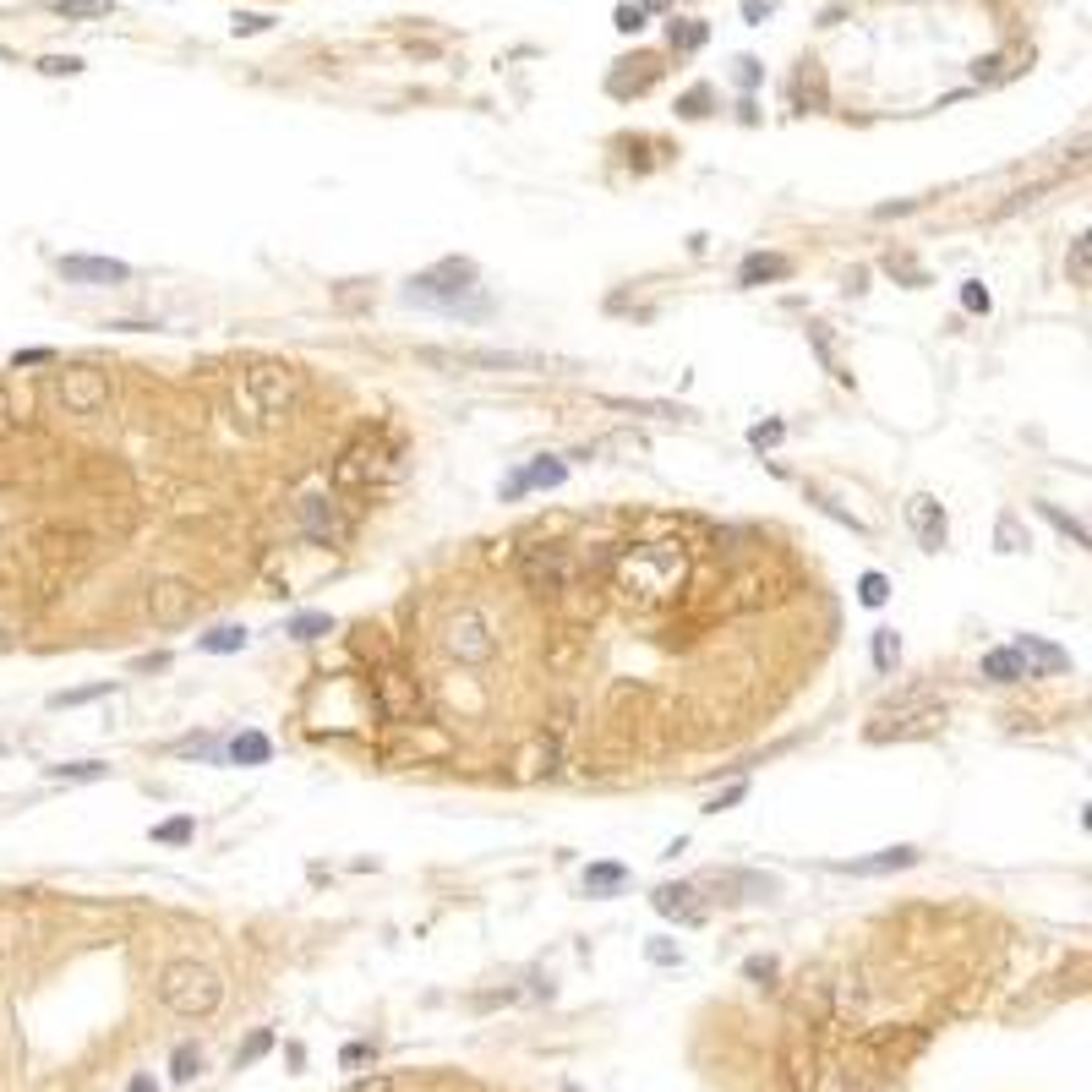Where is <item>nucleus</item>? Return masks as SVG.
Wrapping results in <instances>:
<instances>
[{
	"label": "nucleus",
	"instance_id": "f257e3e1",
	"mask_svg": "<svg viewBox=\"0 0 1092 1092\" xmlns=\"http://www.w3.org/2000/svg\"><path fill=\"white\" fill-rule=\"evenodd\" d=\"M689 574H694V563H689V552L677 541H639V547H628L623 558H617L612 584H617V601H623V607L667 612V607L683 601Z\"/></svg>",
	"mask_w": 1092,
	"mask_h": 1092
},
{
	"label": "nucleus",
	"instance_id": "f03ea898",
	"mask_svg": "<svg viewBox=\"0 0 1092 1092\" xmlns=\"http://www.w3.org/2000/svg\"><path fill=\"white\" fill-rule=\"evenodd\" d=\"M300 405V377L284 361H251L235 372V410L246 426H284Z\"/></svg>",
	"mask_w": 1092,
	"mask_h": 1092
},
{
	"label": "nucleus",
	"instance_id": "7ed1b4c3",
	"mask_svg": "<svg viewBox=\"0 0 1092 1092\" xmlns=\"http://www.w3.org/2000/svg\"><path fill=\"white\" fill-rule=\"evenodd\" d=\"M393 470H399L393 437L383 432V426H361V432L334 454V470H328V476H334V492H383V486L393 481Z\"/></svg>",
	"mask_w": 1092,
	"mask_h": 1092
},
{
	"label": "nucleus",
	"instance_id": "20e7f679",
	"mask_svg": "<svg viewBox=\"0 0 1092 1092\" xmlns=\"http://www.w3.org/2000/svg\"><path fill=\"white\" fill-rule=\"evenodd\" d=\"M159 1000L176 1010V1016H192V1022L213 1016V1010L225 1005V978H219V967H208V961L181 956L159 972Z\"/></svg>",
	"mask_w": 1092,
	"mask_h": 1092
},
{
	"label": "nucleus",
	"instance_id": "39448f33",
	"mask_svg": "<svg viewBox=\"0 0 1092 1092\" xmlns=\"http://www.w3.org/2000/svg\"><path fill=\"white\" fill-rule=\"evenodd\" d=\"M405 300H410V306H437V312H486L476 268H470V263H437V268H426V274H416V279L405 284Z\"/></svg>",
	"mask_w": 1092,
	"mask_h": 1092
},
{
	"label": "nucleus",
	"instance_id": "423d86ee",
	"mask_svg": "<svg viewBox=\"0 0 1092 1092\" xmlns=\"http://www.w3.org/2000/svg\"><path fill=\"white\" fill-rule=\"evenodd\" d=\"M437 645H442V656H448V661H459V667H486V661L497 656L492 617H486V612H476V607H459V612H448V617H442V634H437Z\"/></svg>",
	"mask_w": 1092,
	"mask_h": 1092
},
{
	"label": "nucleus",
	"instance_id": "0eeeda50",
	"mask_svg": "<svg viewBox=\"0 0 1092 1092\" xmlns=\"http://www.w3.org/2000/svg\"><path fill=\"white\" fill-rule=\"evenodd\" d=\"M574 574H579V563H574V552H568L563 541H535V547L519 552V579H525V590H535L541 601L568 596Z\"/></svg>",
	"mask_w": 1092,
	"mask_h": 1092
},
{
	"label": "nucleus",
	"instance_id": "6e6552de",
	"mask_svg": "<svg viewBox=\"0 0 1092 1092\" xmlns=\"http://www.w3.org/2000/svg\"><path fill=\"white\" fill-rule=\"evenodd\" d=\"M55 405L66 410V416H104L109 410V377L93 367V361H66V367L55 372Z\"/></svg>",
	"mask_w": 1092,
	"mask_h": 1092
},
{
	"label": "nucleus",
	"instance_id": "1a4fd4ad",
	"mask_svg": "<svg viewBox=\"0 0 1092 1092\" xmlns=\"http://www.w3.org/2000/svg\"><path fill=\"white\" fill-rule=\"evenodd\" d=\"M142 607H148V623L176 628V623H186V617L197 612V590H192V579H181V574H159V579H148V590H142Z\"/></svg>",
	"mask_w": 1092,
	"mask_h": 1092
},
{
	"label": "nucleus",
	"instance_id": "9d476101",
	"mask_svg": "<svg viewBox=\"0 0 1092 1092\" xmlns=\"http://www.w3.org/2000/svg\"><path fill=\"white\" fill-rule=\"evenodd\" d=\"M290 514H295V525H300V535L306 541H318V547H344V519H339V503L334 497H323V492H295L290 497Z\"/></svg>",
	"mask_w": 1092,
	"mask_h": 1092
},
{
	"label": "nucleus",
	"instance_id": "9b49d317",
	"mask_svg": "<svg viewBox=\"0 0 1092 1092\" xmlns=\"http://www.w3.org/2000/svg\"><path fill=\"white\" fill-rule=\"evenodd\" d=\"M940 710H917V705H896V710H880L874 721L863 726V743H901V738H917V732H934Z\"/></svg>",
	"mask_w": 1092,
	"mask_h": 1092
},
{
	"label": "nucleus",
	"instance_id": "f8f14e48",
	"mask_svg": "<svg viewBox=\"0 0 1092 1092\" xmlns=\"http://www.w3.org/2000/svg\"><path fill=\"white\" fill-rule=\"evenodd\" d=\"M60 279L66 284H99V290H115V284H126L132 279V268L126 263H115V257H60Z\"/></svg>",
	"mask_w": 1092,
	"mask_h": 1092
},
{
	"label": "nucleus",
	"instance_id": "ddd939ff",
	"mask_svg": "<svg viewBox=\"0 0 1092 1092\" xmlns=\"http://www.w3.org/2000/svg\"><path fill=\"white\" fill-rule=\"evenodd\" d=\"M563 481H568V459L541 454V459H530L525 470H514L509 486H503V497H519V492H552V486H563Z\"/></svg>",
	"mask_w": 1092,
	"mask_h": 1092
},
{
	"label": "nucleus",
	"instance_id": "4468645a",
	"mask_svg": "<svg viewBox=\"0 0 1092 1092\" xmlns=\"http://www.w3.org/2000/svg\"><path fill=\"white\" fill-rule=\"evenodd\" d=\"M787 274H793V257H787V251H749V257L738 263V284H743V290L781 284Z\"/></svg>",
	"mask_w": 1092,
	"mask_h": 1092
},
{
	"label": "nucleus",
	"instance_id": "2eb2a0df",
	"mask_svg": "<svg viewBox=\"0 0 1092 1092\" xmlns=\"http://www.w3.org/2000/svg\"><path fill=\"white\" fill-rule=\"evenodd\" d=\"M923 852L917 847H885V852H874V858H852V863H836V874H858V880H868V874H901V868H912Z\"/></svg>",
	"mask_w": 1092,
	"mask_h": 1092
},
{
	"label": "nucleus",
	"instance_id": "dca6fc26",
	"mask_svg": "<svg viewBox=\"0 0 1092 1092\" xmlns=\"http://www.w3.org/2000/svg\"><path fill=\"white\" fill-rule=\"evenodd\" d=\"M661 77V66L651 55H628V60H617L612 66V77H607V88L617 93V99H634V93L645 88V83H656Z\"/></svg>",
	"mask_w": 1092,
	"mask_h": 1092
},
{
	"label": "nucleus",
	"instance_id": "f3484780",
	"mask_svg": "<svg viewBox=\"0 0 1092 1092\" xmlns=\"http://www.w3.org/2000/svg\"><path fill=\"white\" fill-rule=\"evenodd\" d=\"M907 519H912V530H917V541H923V552H945V509H940V503H934V497H912Z\"/></svg>",
	"mask_w": 1092,
	"mask_h": 1092
},
{
	"label": "nucleus",
	"instance_id": "a211bd4d",
	"mask_svg": "<svg viewBox=\"0 0 1092 1092\" xmlns=\"http://www.w3.org/2000/svg\"><path fill=\"white\" fill-rule=\"evenodd\" d=\"M694 891H700V885H661V891H656L651 901H656V912H661V917H677V923H700L705 907L694 901Z\"/></svg>",
	"mask_w": 1092,
	"mask_h": 1092
},
{
	"label": "nucleus",
	"instance_id": "6ab92c4d",
	"mask_svg": "<svg viewBox=\"0 0 1092 1092\" xmlns=\"http://www.w3.org/2000/svg\"><path fill=\"white\" fill-rule=\"evenodd\" d=\"M268 759H274V743H268V732H257V726L235 732L230 749H225V765H268Z\"/></svg>",
	"mask_w": 1092,
	"mask_h": 1092
},
{
	"label": "nucleus",
	"instance_id": "aec40b11",
	"mask_svg": "<svg viewBox=\"0 0 1092 1092\" xmlns=\"http://www.w3.org/2000/svg\"><path fill=\"white\" fill-rule=\"evenodd\" d=\"M978 672H984V683H1022V677H1033V667L1022 661V651H1005V645L978 661Z\"/></svg>",
	"mask_w": 1092,
	"mask_h": 1092
},
{
	"label": "nucleus",
	"instance_id": "412c9836",
	"mask_svg": "<svg viewBox=\"0 0 1092 1092\" xmlns=\"http://www.w3.org/2000/svg\"><path fill=\"white\" fill-rule=\"evenodd\" d=\"M1016 651H1022L1027 667H1038V672H1071V656L1059 651V645L1038 639V634H1022V639H1016Z\"/></svg>",
	"mask_w": 1092,
	"mask_h": 1092
},
{
	"label": "nucleus",
	"instance_id": "4be33fe9",
	"mask_svg": "<svg viewBox=\"0 0 1092 1092\" xmlns=\"http://www.w3.org/2000/svg\"><path fill=\"white\" fill-rule=\"evenodd\" d=\"M579 885H584L590 896H601V891H623V885H628V868H623V863H590V868L579 874Z\"/></svg>",
	"mask_w": 1092,
	"mask_h": 1092
},
{
	"label": "nucleus",
	"instance_id": "5701e85b",
	"mask_svg": "<svg viewBox=\"0 0 1092 1092\" xmlns=\"http://www.w3.org/2000/svg\"><path fill=\"white\" fill-rule=\"evenodd\" d=\"M208 656H235V651H246V628L241 623H219V628H208V634L197 639Z\"/></svg>",
	"mask_w": 1092,
	"mask_h": 1092
},
{
	"label": "nucleus",
	"instance_id": "b1692460",
	"mask_svg": "<svg viewBox=\"0 0 1092 1092\" xmlns=\"http://www.w3.org/2000/svg\"><path fill=\"white\" fill-rule=\"evenodd\" d=\"M868 656H874V672H896L901 667V634H896V628H874Z\"/></svg>",
	"mask_w": 1092,
	"mask_h": 1092
},
{
	"label": "nucleus",
	"instance_id": "393cba45",
	"mask_svg": "<svg viewBox=\"0 0 1092 1092\" xmlns=\"http://www.w3.org/2000/svg\"><path fill=\"white\" fill-rule=\"evenodd\" d=\"M1038 514H1043V519H1049V525H1054L1059 535H1065V541H1071V547H1092V535H1087V525H1082V519H1071L1065 509H1054V503H1038Z\"/></svg>",
	"mask_w": 1092,
	"mask_h": 1092
},
{
	"label": "nucleus",
	"instance_id": "a878e982",
	"mask_svg": "<svg viewBox=\"0 0 1092 1092\" xmlns=\"http://www.w3.org/2000/svg\"><path fill=\"white\" fill-rule=\"evenodd\" d=\"M55 781H104L109 765L104 759H66V765H50Z\"/></svg>",
	"mask_w": 1092,
	"mask_h": 1092
},
{
	"label": "nucleus",
	"instance_id": "bb28decb",
	"mask_svg": "<svg viewBox=\"0 0 1092 1092\" xmlns=\"http://www.w3.org/2000/svg\"><path fill=\"white\" fill-rule=\"evenodd\" d=\"M284 634H290V639H323V634H334V617H328V612H295Z\"/></svg>",
	"mask_w": 1092,
	"mask_h": 1092
},
{
	"label": "nucleus",
	"instance_id": "cd10ccee",
	"mask_svg": "<svg viewBox=\"0 0 1092 1092\" xmlns=\"http://www.w3.org/2000/svg\"><path fill=\"white\" fill-rule=\"evenodd\" d=\"M268 1049H274V1027H257V1033H246L241 1049H235V1071H246L251 1059H263Z\"/></svg>",
	"mask_w": 1092,
	"mask_h": 1092
},
{
	"label": "nucleus",
	"instance_id": "c85d7f7f",
	"mask_svg": "<svg viewBox=\"0 0 1092 1092\" xmlns=\"http://www.w3.org/2000/svg\"><path fill=\"white\" fill-rule=\"evenodd\" d=\"M197 1071H202V1049H197V1043H181V1049L170 1054V1076L186 1087V1082H197Z\"/></svg>",
	"mask_w": 1092,
	"mask_h": 1092
},
{
	"label": "nucleus",
	"instance_id": "c756f323",
	"mask_svg": "<svg viewBox=\"0 0 1092 1092\" xmlns=\"http://www.w3.org/2000/svg\"><path fill=\"white\" fill-rule=\"evenodd\" d=\"M1087 263H1092V235H1076V241H1071V257H1065V274H1071L1076 290L1087 284Z\"/></svg>",
	"mask_w": 1092,
	"mask_h": 1092
},
{
	"label": "nucleus",
	"instance_id": "7c9ffc66",
	"mask_svg": "<svg viewBox=\"0 0 1092 1092\" xmlns=\"http://www.w3.org/2000/svg\"><path fill=\"white\" fill-rule=\"evenodd\" d=\"M153 842H159V847H186V842H192V819H186V814L159 819V825H153Z\"/></svg>",
	"mask_w": 1092,
	"mask_h": 1092
},
{
	"label": "nucleus",
	"instance_id": "2f4dec72",
	"mask_svg": "<svg viewBox=\"0 0 1092 1092\" xmlns=\"http://www.w3.org/2000/svg\"><path fill=\"white\" fill-rule=\"evenodd\" d=\"M667 39H672V50H677V55H689V50H700V44L710 39V28H705V22H672V34H667Z\"/></svg>",
	"mask_w": 1092,
	"mask_h": 1092
},
{
	"label": "nucleus",
	"instance_id": "473e14b6",
	"mask_svg": "<svg viewBox=\"0 0 1092 1092\" xmlns=\"http://www.w3.org/2000/svg\"><path fill=\"white\" fill-rule=\"evenodd\" d=\"M858 601H863V607H885V601H891V579H885V574H863L858 579Z\"/></svg>",
	"mask_w": 1092,
	"mask_h": 1092
},
{
	"label": "nucleus",
	"instance_id": "72a5a7b5",
	"mask_svg": "<svg viewBox=\"0 0 1092 1092\" xmlns=\"http://www.w3.org/2000/svg\"><path fill=\"white\" fill-rule=\"evenodd\" d=\"M115 694V683H88V689H66V694H55V705L66 710V705H88V700H109Z\"/></svg>",
	"mask_w": 1092,
	"mask_h": 1092
},
{
	"label": "nucleus",
	"instance_id": "f704fd0d",
	"mask_svg": "<svg viewBox=\"0 0 1092 1092\" xmlns=\"http://www.w3.org/2000/svg\"><path fill=\"white\" fill-rule=\"evenodd\" d=\"M994 541H1000V552H1027V535L1010 514H1000V525H994Z\"/></svg>",
	"mask_w": 1092,
	"mask_h": 1092
},
{
	"label": "nucleus",
	"instance_id": "c9c22d12",
	"mask_svg": "<svg viewBox=\"0 0 1092 1092\" xmlns=\"http://www.w3.org/2000/svg\"><path fill=\"white\" fill-rule=\"evenodd\" d=\"M176 754H181V759H219V743H213L208 732H197V738L176 743Z\"/></svg>",
	"mask_w": 1092,
	"mask_h": 1092
},
{
	"label": "nucleus",
	"instance_id": "e433bc0d",
	"mask_svg": "<svg viewBox=\"0 0 1092 1092\" xmlns=\"http://www.w3.org/2000/svg\"><path fill=\"white\" fill-rule=\"evenodd\" d=\"M677 115H683V121H700V115H710V88H694V93H683V99H677Z\"/></svg>",
	"mask_w": 1092,
	"mask_h": 1092
},
{
	"label": "nucleus",
	"instance_id": "4c0bfd02",
	"mask_svg": "<svg viewBox=\"0 0 1092 1092\" xmlns=\"http://www.w3.org/2000/svg\"><path fill=\"white\" fill-rule=\"evenodd\" d=\"M781 437H787V421H759L754 432H749V442H754L759 454H765V448H775V442H781Z\"/></svg>",
	"mask_w": 1092,
	"mask_h": 1092
},
{
	"label": "nucleus",
	"instance_id": "58836bf2",
	"mask_svg": "<svg viewBox=\"0 0 1092 1092\" xmlns=\"http://www.w3.org/2000/svg\"><path fill=\"white\" fill-rule=\"evenodd\" d=\"M83 66H88V60H77V55H44V60H39L44 77H77Z\"/></svg>",
	"mask_w": 1092,
	"mask_h": 1092
},
{
	"label": "nucleus",
	"instance_id": "ea45409f",
	"mask_svg": "<svg viewBox=\"0 0 1092 1092\" xmlns=\"http://www.w3.org/2000/svg\"><path fill=\"white\" fill-rule=\"evenodd\" d=\"M961 306H967L972 318H984V312H989V290H984V284H961Z\"/></svg>",
	"mask_w": 1092,
	"mask_h": 1092
},
{
	"label": "nucleus",
	"instance_id": "a19ab883",
	"mask_svg": "<svg viewBox=\"0 0 1092 1092\" xmlns=\"http://www.w3.org/2000/svg\"><path fill=\"white\" fill-rule=\"evenodd\" d=\"M814 1092H852V1076L842 1065H830V1071H819V1087Z\"/></svg>",
	"mask_w": 1092,
	"mask_h": 1092
},
{
	"label": "nucleus",
	"instance_id": "79ce46f5",
	"mask_svg": "<svg viewBox=\"0 0 1092 1092\" xmlns=\"http://www.w3.org/2000/svg\"><path fill=\"white\" fill-rule=\"evenodd\" d=\"M743 798H749V781H738V787H726V793H721L716 803H710V809H705V814H726V809H732V803H743Z\"/></svg>",
	"mask_w": 1092,
	"mask_h": 1092
},
{
	"label": "nucleus",
	"instance_id": "37998d69",
	"mask_svg": "<svg viewBox=\"0 0 1092 1092\" xmlns=\"http://www.w3.org/2000/svg\"><path fill=\"white\" fill-rule=\"evenodd\" d=\"M55 11H66V17H93V11H104L99 0H55Z\"/></svg>",
	"mask_w": 1092,
	"mask_h": 1092
},
{
	"label": "nucleus",
	"instance_id": "c03bdc74",
	"mask_svg": "<svg viewBox=\"0 0 1092 1092\" xmlns=\"http://www.w3.org/2000/svg\"><path fill=\"white\" fill-rule=\"evenodd\" d=\"M50 361H55V350H17V355H11V367L22 372V367H50Z\"/></svg>",
	"mask_w": 1092,
	"mask_h": 1092
},
{
	"label": "nucleus",
	"instance_id": "a18cd8bd",
	"mask_svg": "<svg viewBox=\"0 0 1092 1092\" xmlns=\"http://www.w3.org/2000/svg\"><path fill=\"white\" fill-rule=\"evenodd\" d=\"M617 28H623V34H639V28H645V11H639V6H617Z\"/></svg>",
	"mask_w": 1092,
	"mask_h": 1092
},
{
	"label": "nucleus",
	"instance_id": "49530a36",
	"mask_svg": "<svg viewBox=\"0 0 1092 1092\" xmlns=\"http://www.w3.org/2000/svg\"><path fill=\"white\" fill-rule=\"evenodd\" d=\"M263 28H268V17H257V11H241V17H235V34H241V39L263 34Z\"/></svg>",
	"mask_w": 1092,
	"mask_h": 1092
},
{
	"label": "nucleus",
	"instance_id": "de8ad7c7",
	"mask_svg": "<svg viewBox=\"0 0 1092 1092\" xmlns=\"http://www.w3.org/2000/svg\"><path fill=\"white\" fill-rule=\"evenodd\" d=\"M885 268H891L896 279H907V284H923V268H907V257H885Z\"/></svg>",
	"mask_w": 1092,
	"mask_h": 1092
},
{
	"label": "nucleus",
	"instance_id": "09e8293b",
	"mask_svg": "<svg viewBox=\"0 0 1092 1092\" xmlns=\"http://www.w3.org/2000/svg\"><path fill=\"white\" fill-rule=\"evenodd\" d=\"M344 1092H393V1082L388 1076H361V1082H350Z\"/></svg>",
	"mask_w": 1092,
	"mask_h": 1092
},
{
	"label": "nucleus",
	"instance_id": "8fccbe9b",
	"mask_svg": "<svg viewBox=\"0 0 1092 1092\" xmlns=\"http://www.w3.org/2000/svg\"><path fill=\"white\" fill-rule=\"evenodd\" d=\"M367 1059H372V1049H367V1043H350V1049L339 1054V1065L350 1071V1065H367Z\"/></svg>",
	"mask_w": 1092,
	"mask_h": 1092
},
{
	"label": "nucleus",
	"instance_id": "3c124183",
	"mask_svg": "<svg viewBox=\"0 0 1092 1092\" xmlns=\"http://www.w3.org/2000/svg\"><path fill=\"white\" fill-rule=\"evenodd\" d=\"M159 667H170V656H142L132 672H159Z\"/></svg>",
	"mask_w": 1092,
	"mask_h": 1092
},
{
	"label": "nucleus",
	"instance_id": "603ef678",
	"mask_svg": "<svg viewBox=\"0 0 1092 1092\" xmlns=\"http://www.w3.org/2000/svg\"><path fill=\"white\" fill-rule=\"evenodd\" d=\"M912 208H917L912 197H907V202H885V208H880V219H896V213H912Z\"/></svg>",
	"mask_w": 1092,
	"mask_h": 1092
},
{
	"label": "nucleus",
	"instance_id": "864d4df0",
	"mask_svg": "<svg viewBox=\"0 0 1092 1092\" xmlns=\"http://www.w3.org/2000/svg\"><path fill=\"white\" fill-rule=\"evenodd\" d=\"M775 972V961L770 956H759V961H749V978H770Z\"/></svg>",
	"mask_w": 1092,
	"mask_h": 1092
},
{
	"label": "nucleus",
	"instance_id": "5fc2aeb1",
	"mask_svg": "<svg viewBox=\"0 0 1092 1092\" xmlns=\"http://www.w3.org/2000/svg\"><path fill=\"white\" fill-rule=\"evenodd\" d=\"M743 11H749V17H765V11H770V0H743Z\"/></svg>",
	"mask_w": 1092,
	"mask_h": 1092
},
{
	"label": "nucleus",
	"instance_id": "6e6d98bb",
	"mask_svg": "<svg viewBox=\"0 0 1092 1092\" xmlns=\"http://www.w3.org/2000/svg\"><path fill=\"white\" fill-rule=\"evenodd\" d=\"M126 1092H153V1082H148V1076H137V1082L126 1087Z\"/></svg>",
	"mask_w": 1092,
	"mask_h": 1092
},
{
	"label": "nucleus",
	"instance_id": "4d7b16f0",
	"mask_svg": "<svg viewBox=\"0 0 1092 1092\" xmlns=\"http://www.w3.org/2000/svg\"><path fill=\"white\" fill-rule=\"evenodd\" d=\"M639 6H651V11H661V6H672V0H639Z\"/></svg>",
	"mask_w": 1092,
	"mask_h": 1092
},
{
	"label": "nucleus",
	"instance_id": "13d9d810",
	"mask_svg": "<svg viewBox=\"0 0 1092 1092\" xmlns=\"http://www.w3.org/2000/svg\"><path fill=\"white\" fill-rule=\"evenodd\" d=\"M0 754H6V743H0Z\"/></svg>",
	"mask_w": 1092,
	"mask_h": 1092
}]
</instances>
